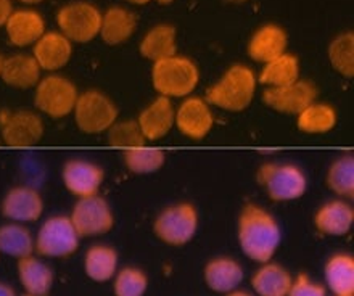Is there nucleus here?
I'll use <instances>...</instances> for the list:
<instances>
[{
    "instance_id": "nucleus-34",
    "label": "nucleus",
    "mask_w": 354,
    "mask_h": 296,
    "mask_svg": "<svg viewBox=\"0 0 354 296\" xmlns=\"http://www.w3.org/2000/svg\"><path fill=\"white\" fill-rule=\"evenodd\" d=\"M328 58L333 70L342 76H354V36L351 33H345L338 36L328 47Z\"/></svg>"
},
{
    "instance_id": "nucleus-28",
    "label": "nucleus",
    "mask_w": 354,
    "mask_h": 296,
    "mask_svg": "<svg viewBox=\"0 0 354 296\" xmlns=\"http://www.w3.org/2000/svg\"><path fill=\"white\" fill-rule=\"evenodd\" d=\"M36 253V239L26 227L18 222L0 225V255L23 259Z\"/></svg>"
},
{
    "instance_id": "nucleus-25",
    "label": "nucleus",
    "mask_w": 354,
    "mask_h": 296,
    "mask_svg": "<svg viewBox=\"0 0 354 296\" xmlns=\"http://www.w3.org/2000/svg\"><path fill=\"white\" fill-rule=\"evenodd\" d=\"M293 277L280 264L264 263L252 279V287L259 296H287Z\"/></svg>"
},
{
    "instance_id": "nucleus-10",
    "label": "nucleus",
    "mask_w": 354,
    "mask_h": 296,
    "mask_svg": "<svg viewBox=\"0 0 354 296\" xmlns=\"http://www.w3.org/2000/svg\"><path fill=\"white\" fill-rule=\"evenodd\" d=\"M102 17L95 5L87 2L68 3L57 15L58 26L63 36L71 42H88L100 34Z\"/></svg>"
},
{
    "instance_id": "nucleus-13",
    "label": "nucleus",
    "mask_w": 354,
    "mask_h": 296,
    "mask_svg": "<svg viewBox=\"0 0 354 296\" xmlns=\"http://www.w3.org/2000/svg\"><path fill=\"white\" fill-rule=\"evenodd\" d=\"M214 124L211 105L201 97H185L176 110L174 126L192 140H201Z\"/></svg>"
},
{
    "instance_id": "nucleus-45",
    "label": "nucleus",
    "mask_w": 354,
    "mask_h": 296,
    "mask_svg": "<svg viewBox=\"0 0 354 296\" xmlns=\"http://www.w3.org/2000/svg\"><path fill=\"white\" fill-rule=\"evenodd\" d=\"M230 2H239L240 3V2H247V0H230Z\"/></svg>"
},
{
    "instance_id": "nucleus-7",
    "label": "nucleus",
    "mask_w": 354,
    "mask_h": 296,
    "mask_svg": "<svg viewBox=\"0 0 354 296\" xmlns=\"http://www.w3.org/2000/svg\"><path fill=\"white\" fill-rule=\"evenodd\" d=\"M198 229V213L190 203L168 206L156 216L153 232L163 243L182 246L194 239Z\"/></svg>"
},
{
    "instance_id": "nucleus-6",
    "label": "nucleus",
    "mask_w": 354,
    "mask_h": 296,
    "mask_svg": "<svg viewBox=\"0 0 354 296\" xmlns=\"http://www.w3.org/2000/svg\"><path fill=\"white\" fill-rule=\"evenodd\" d=\"M81 237L70 216H52L36 235V253L42 258H68L80 248Z\"/></svg>"
},
{
    "instance_id": "nucleus-9",
    "label": "nucleus",
    "mask_w": 354,
    "mask_h": 296,
    "mask_svg": "<svg viewBox=\"0 0 354 296\" xmlns=\"http://www.w3.org/2000/svg\"><path fill=\"white\" fill-rule=\"evenodd\" d=\"M70 219L81 239L105 235L115 225V214L110 203L98 194L77 200Z\"/></svg>"
},
{
    "instance_id": "nucleus-18",
    "label": "nucleus",
    "mask_w": 354,
    "mask_h": 296,
    "mask_svg": "<svg viewBox=\"0 0 354 296\" xmlns=\"http://www.w3.org/2000/svg\"><path fill=\"white\" fill-rule=\"evenodd\" d=\"M5 28L10 42L17 47L34 46L46 34V23L41 15L32 10L13 12Z\"/></svg>"
},
{
    "instance_id": "nucleus-8",
    "label": "nucleus",
    "mask_w": 354,
    "mask_h": 296,
    "mask_svg": "<svg viewBox=\"0 0 354 296\" xmlns=\"http://www.w3.org/2000/svg\"><path fill=\"white\" fill-rule=\"evenodd\" d=\"M258 181L274 201L298 200L308 189L306 176L295 165H264L258 171Z\"/></svg>"
},
{
    "instance_id": "nucleus-23",
    "label": "nucleus",
    "mask_w": 354,
    "mask_h": 296,
    "mask_svg": "<svg viewBox=\"0 0 354 296\" xmlns=\"http://www.w3.org/2000/svg\"><path fill=\"white\" fill-rule=\"evenodd\" d=\"M287 34L275 24H268L254 33L248 46V55L258 63H268L285 53Z\"/></svg>"
},
{
    "instance_id": "nucleus-41",
    "label": "nucleus",
    "mask_w": 354,
    "mask_h": 296,
    "mask_svg": "<svg viewBox=\"0 0 354 296\" xmlns=\"http://www.w3.org/2000/svg\"><path fill=\"white\" fill-rule=\"evenodd\" d=\"M127 2H131V3H137V5H144V3H149L150 0H127Z\"/></svg>"
},
{
    "instance_id": "nucleus-2",
    "label": "nucleus",
    "mask_w": 354,
    "mask_h": 296,
    "mask_svg": "<svg viewBox=\"0 0 354 296\" xmlns=\"http://www.w3.org/2000/svg\"><path fill=\"white\" fill-rule=\"evenodd\" d=\"M257 84L258 79L248 66L234 65L214 86L208 89L205 100L224 111H243L253 102Z\"/></svg>"
},
{
    "instance_id": "nucleus-27",
    "label": "nucleus",
    "mask_w": 354,
    "mask_h": 296,
    "mask_svg": "<svg viewBox=\"0 0 354 296\" xmlns=\"http://www.w3.org/2000/svg\"><path fill=\"white\" fill-rule=\"evenodd\" d=\"M327 287L335 296H354V259L346 253H337L327 261L326 269Z\"/></svg>"
},
{
    "instance_id": "nucleus-37",
    "label": "nucleus",
    "mask_w": 354,
    "mask_h": 296,
    "mask_svg": "<svg viewBox=\"0 0 354 296\" xmlns=\"http://www.w3.org/2000/svg\"><path fill=\"white\" fill-rule=\"evenodd\" d=\"M287 296H327V293L321 284L313 282L306 274H299L297 279H293Z\"/></svg>"
},
{
    "instance_id": "nucleus-5",
    "label": "nucleus",
    "mask_w": 354,
    "mask_h": 296,
    "mask_svg": "<svg viewBox=\"0 0 354 296\" xmlns=\"http://www.w3.org/2000/svg\"><path fill=\"white\" fill-rule=\"evenodd\" d=\"M80 92L75 84L68 77L58 76V74H50L44 77L36 86V93H34V105L44 115L60 120L71 115L75 110Z\"/></svg>"
},
{
    "instance_id": "nucleus-35",
    "label": "nucleus",
    "mask_w": 354,
    "mask_h": 296,
    "mask_svg": "<svg viewBox=\"0 0 354 296\" xmlns=\"http://www.w3.org/2000/svg\"><path fill=\"white\" fill-rule=\"evenodd\" d=\"M113 290L115 296H144L149 288V279L147 274L139 268H124L116 272Z\"/></svg>"
},
{
    "instance_id": "nucleus-36",
    "label": "nucleus",
    "mask_w": 354,
    "mask_h": 296,
    "mask_svg": "<svg viewBox=\"0 0 354 296\" xmlns=\"http://www.w3.org/2000/svg\"><path fill=\"white\" fill-rule=\"evenodd\" d=\"M108 132V144L111 147L124 148V150H129V148L142 147L145 145L147 139L142 134V129L137 121H116Z\"/></svg>"
},
{
    "instance_id": "nucleus-24",
    "label": "nucleus",
    "mask_w": 354,
    "mask_h": 296,
    "mask_svg": "<svg viewBox=\"0 0 354 296\" xmlns=\"http://www.w3.org/2000/svg\"><path fill=\"white\" fill-rule=\"evenodd\" d=\"M136 15L122 7H111L102 17L100 36L108 46H120L136 31Z\"/></svg>"
},
{
    "instance_id": "nucleus-26",
    "label": "nucleus",
    "mask_w": 354,
    "mask_h": 296,
    "mask_svg": "<svg viewBox=\"0 0 354 296\" xmlns=\"http://www.w3.org/2000/svg\"><path fill=\"white\" fill-rule=\"evenodd\" d=\"M118 251L108 245H93L86 251L84 272L93 282L103 284L118 272Z\"/></svg>"
},
{
    "instance_id": "nucleus-33",
    "label": "nucleus",
    "mask_w": 354,
    "mask_h": 296,
    "mask_svg": "<svg viewBox=\"0 0 354 296\" xmlns=\"http://www.w3.org/2000/svg\"><path fill=\"white\" fill-rule=\"evenodd\" d=\"M327 185L337 195L353 198L354 195V158L340 156L332 163L327 172Z\"/></svg>"
},
{
    "instance_id": "nucleus-19",
    "label": "nucleus",
    "mask_w": 354,
    "mask_h": 296,
    "mask_svg": "<svg viewBox=\"0 0 354 296\" xmlns=\"http://www.w3.org/2000/svg\"><path fill=\"white\" fill-rule=\"evenodd\" d=\"M354 222V211L348 201L333 200L317 210L314 216L316 229L324 235L342 237L351 230Z\"/></svg>"
},
{
    "instance_id": "nucleus-30",
    "label": "nucleus",
    "mask_w": 354,
    "mask_h": 296,
    "mask_svg": "<svg viewBox=\"0 0 354 296\" xmlns=\"http://www.w3.org/2000/svg\"><path fill=\"white\" fill-rule=\"evenodd\" d=\"M297 118L298 129L304 134H327L337 126V111L328 103L313 102Z\"/></svg>"
},
{
    "instance_id": "nucleus-22",
    "label": "nucleus",
    "mask_w": 354,
    "mask_h": 296,
    "mask_svg": "<svg viewBox=\"0 0 354 296\" xmlns=\"http://www.w3.org/2000/svg\"><path fill=\"white\" fill-rule=\"evenodd\" d=\"M243 280V268L232 258H214L205 266V282L216 293H229Z\"/></svg>"
},
{
    "instance_id": "nucleus-39",
    "label": "nucleus",
    "mask_w": 354,
    "mask_h": 296,
    "mask_svg": "<svg viewBox=\"0 0 354 296\" xmlns=\"http://www.w3.org/2000/svg\"><path fill=\"white\" fill-rule=\"evenodd\" d=\"M0 296H17L13 287H10L8 284L0 282Z\"/></svg>"
},
{
    "instance_id": "nucleus-17",
    "label": "nucleus",
    "mask_w": 354,
    "mask_h": 296,
    "mask_svg": "<svg viewBox=\"0 0 354 296\" xmlns=\"http://www.w3.org/2000/svg\"><path fill=\"white\" fill-rule=\"evenodd\" d=\"M73 53L71 41L62 33H46L34 44V58L46 71H58L68 65Z\"/></svg>"
},
{
    "instance_id": "nucleus-1",
    "label": "nucleus",
    "mask_w": 354,
    "mask_h": 296,
    "mask_svg": "<svg viewBox=\"0 0 354 296\" xmlns=\"http://www.w3.org/2000/svg\"><path fill=\"white\" fill-rule=\"evenodd\" d=\"M282 241V230L274 216L258 205L243 206L239 218V243L250 259L269 263Z\"/></svg>"
},
{
    "instance_id": "nucleus-11",
    "label": "nucleus",
    "mask_w": 354,
    "mask_h": 296,
    "mask_svg": "<svg viewBox=\"0 0 354 296\" xmlns=\"http://www.w3.org/2000/svg\"><path fill=\"white\" fill-rule=\"evenodd\" d=\"M0 134L8 147H31L44 137V121L29 110L0 111Z\"/></svg>"
},
{
    "instance_id": "nucleus-20",
    "label": "nucleus",
    "mask_w": 354,
    "mask_h": 296,
    "mask_svg": "<svg viewBox=\"0 0 354 296\" xmlns=\"http://www.w3.org/2000/svg\"><path fill=\"white\" fill-rule=\"evenodd\" d=\"M41 66L32 55L18 53L5 58L0 77L7 86L24 91L37 86L41 81Z\"/></svg>"
},
{
    "instance_id": "nucleus-38",
    "label": "nucleus",
    "mask_w": 354,
    "mask_h": 296,
    "mask_svg": "<svg viewBox=\"0 0 354 296\" xmlns=\"http://www.w3.org/2000/svg\"><path fill=\"white\" fill-rule=\"evenodd\" d=\"M13 7L10 0H0V26H5L7 21L12 17Z\"/></svg>"
},
{
    "instance_id": "nucleus-40",
    "label": "nucleus",
    "mask_w": 354,
    "mask_h": 296,
    "mask_svg": "<svg viewBox=\"0 0 354 296\" xmlns=\"http://www.w3.org/2000/svg\"><path fill=\"white\" fill-rule=\"evenodd\" d=\"M225 296H253V295L248 292H243V290H232V292L225 293Z\"/></svg>"
},
{
    "instance_id": "nucleus-12",
    "label": "nucleus",
    "mask_w": 354,
    "mask_h": 296,
    "mask_svg": "<svg viewBox=\"0 0 354 296\" xmlns=\"http://www.w3.org/2000/svg\"><path fill=\"white\" fill-rule=\"evenodd\" d=\"M317 89L313 82L301 81L282 87H268L263 93V102L270 110L282 115L298 116L304 108L316 102Z\"/></svg>"
},
{
    "instance_id": "nucleus-44",
    "label": "nucleus",
    "mask_w": 354,
    "mask_h": 296,
    "mask_svg": "<svg viewBox=\"0 0 354 296\" xmlns=\"http://www.w3.org/2000/svg\"><path fill=\"white\" fill-rule=\"evenodd\" d=\"M160 3H171V2H174V0H158Z\"/></svg>"
},
{
    "instance_id": "nucleus-43",
    "label": "nucleus",
    "mask_w": 354,
    "mask_h": 296,
    "mask_svg": "<svg viewBox=\"0 0 354 296\" xmlns=\"http://www.w3.org/2000/svg\"><path fill=\"white\" fill-rule=\"evenodd\" d=\"M3 60L5 58L2 57V53H0V73H2V66H3Z\"/></svg>"
},
{
    "instance_id": "nucleus-46",
    "label": "nucleus",
    "mask_w": 354,
    "mask_h": 296,
    "mask_svg": "<svg viewBox=\"0 0 354 296\" xmlns=\"http://www.w3.org/2000/svg\"><path fill=\"white\" fill-rule=\"evenodd\" d=\"M26 296H32V295H26Z\"/></svg>"
},
{
    "instance_id": "nucleus-15",
    "label": "nucleus",
    "mask_w": 354,
    "mask_h": 296,
    "mask_svg": "<svg viewBox=\"0 0 354 296\" xmlns=\"http://www.w3.org/2000/svg\"><path fill=\"white\" fill-rule=\"evenodd\" d=\"M62 179L70 194L77 198H84L98 194L105 181V172L92 161L70 160L63 166Z\"/></svg>"
},
{
    "instance_id": "nucleus-32",
    "label": "nucleus",
    "mask_w": 354,
    "mask_h": 296,
    "mask_svg": "<svg viewBox=\"0 0 354 296\" xmlns=\"http://www.w3.org/2000/svg\"><path fill=\"white\" fill-rule=\"evenodd\" d=\"M166 161L165 151L145 145L124 150V165L136 174H151L163 167Z\"/></svg>"
},
{
    "instance_id": "nucleus-42",
    "label": "nucleus",
    "mask_w": 354,
    "mask_h": 296,
    "mask_svg": "<svg viewBox=\"0 0 354 296\" xmlns=\"http://www.w3.org/2000/svg\"><path fill=\"white\" fill-rule=\"evenodd\" d=\"M19 2H23V3H39V2H42V0H19Z\"/></svg>"
},
{
    "instance_id": "nucleus-3",
    "label": "nucleus",
    "mask_w": 354,
    "mask_h": 296,
    "mask_svg": "<svg viewBox=\"0 0 354 296\" xmlns=\"http://www.w3.org/2000/svg\"><path fill=\"white\" fill-rule=\"evenodd\" d=\"M198 68L187 57H169L155 62L151 68V82L161 97L185 98L198 86Z\"/></svg>"
},
{
    "instance_id": "nucleus-21",
    "label": "nucleus",
    "mask_w": 354,
    "mask_h": 296,
    "mask_svg": "<svg viewBox=\"0 0 354 296\" xmlns=\"http://www.w3.org/2000/svg\"><path fill=\"white\" fill-rule=\"evenodd\" d=\"M18 279L28 295L47 296L53 287V270L36 256L18 259Z\"/></svg>"
},
{
    "instance_id": "nucleus-31",
    "label": "nucleus",
    "mask_w": 354,
    "mask_h": 296,
    "mask_svg": "<svg viewBox=\"0 0 354 296\" xmlns=\"http://www.w3.org/2000/svg\"><path fill=\"white\" fill-rule=\"evenodd\" d=\"M299 79L298 58L282 53V55L264 63V68L259 74V82L266 87H282L297 82Z\"/></svg>"
},
{
    "instance_id": "nucleus-14",
    "label": "nucleus",
    "mask_w": 354,
    "mask_h": 296,
    "mask_svg": "<svg viewBox=\"0 0 354 296\" xmlns=\"http://www.w3.org/2000/svg\"><path fill=\"white\" fill-rule=\"evenodd\" d=\"M0 213L10 222H36L44 213L42 195L29 185L13 187L5 194Z\"/></svg>"
},
{
    "instance_id": "nucleus-16",
    "label": "nucleus",
    "mask_w": 354,
    "mask_h": 296,
    "mask_svg": "<svg viewBox=\"0 0 354 296\" xmlns=\"http://www.w3.org/2000/svg\"><path fill=\"white\" fill-rule=\"evenodd\" d=\"M176 120L173 102L168 97H158L149 103L137 118L142 134L147 140H160L169 134Z\"/></svg>"
},
{
    "instance_id": "nucleus-4",
    "label": "nucleus",
    "mask_w": 354,
    "mask_h": 296,
    "mask_svg": "<svg viewBox=\"0 0 354 296\" xmlns=\"http://www.w3.org/2000/svg\"><path fill=\"white\" fill-rule=\"evenodd\" d=\"M73 115L84 134H103L118 121V107L103 92L87 91L80 93Z\"/></svg>"
},
{
    "instance_id": "nucleus-29",
    "label": "nucleus",
    "mask_w": 354,
    "mask_h": 296,
    "mask_svg": "<svg viewBox=\"0 0 354 296\" xmlns=\"http://www.w3.org/2000/svg\"><path fill=\"white\" fill-rule=\"evenodd\" d=\"M176 50V29L169 24H160L150 29L140 42V53L153 63L174 57Z\"/></svg>"
}]
</instances>
